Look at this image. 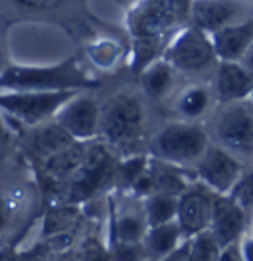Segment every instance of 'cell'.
<instances>
[{
	"mask_svg": "<svg viewBox=\"0 0 253 261\" xmlns=\"http://www.w3.org/2000/svg\"><path fill=\"white\" fill-rule=\"evenodd\" d=\"M2 91L4 93H0V109L28 125H38L49 119L52 115H58L63 105L79 93L75 89H65V91L2 89Z\"/></svg>",
	"mask_w": 253,
	"mask_h": 261,
	"instance_id": "3",
	"label": "cell"
},
{
	"mask_svg": "<svg viewBox=\"0 0 253 261\" xmlns=\"http://www.w3.org/2000/svg\"><path fill=\"white\" fill-rule=\"evenodd\" d=\"M150 174H153V182H155V192L180 196L186 190L184 178L168 164L157 163L150 168Z\"/></svg>",
	"mask_w": 253,
	"mask_h": 261,
	"instance_id": "22",
	"label": "cell"
},
{
	"mask_svg": "<svg viewBox=\"0 0 253 261\" xmlns=\"http://www.w3.org/2000/svg\"><path fill=\"white\" fill-rule=\"evenodd\" d=\"M164 60L180 71H202L218 60L210 34L198 26H186L176 34Z\"/></svg>",
	"mask_w": 253,
	"mask_h": 261,
	"instance_id": "6",
	"label": "cell"
},
{
	"mask_svg": "<svg viewBox=\"0 0 253 261\" xmlns=\"http://www.w3.org/2000/svg\"><path fill=\"white\" fill-rule=\"evenodd\" d=\"M144 236V222L139 216L127 214L117 222V240L119 244H139Z\"/></svg>",
	"mask_w": 253,
	"mask_h": 261,
	"instance_id": "26",
	"label": "cell"
},
{
	"mask_svg": "<svg viewBox=\"0 0 253 261\" xmlns=\"http://www.w3.org/2000/svg\"><path fill=\"white\" fill-rule=\"evenodd\" d=\"M4 137H6V130H4V125H2V121H0V143L4 141Z\"/></svg>",
	"mask_w": 253,
	"mask_h": 261,
	"instance_id": "35",
	"label": "cell"
},
{
	"mask_svg": "<svg viewBox=\"0 0 253 261\" xmlns=\"http://www.w3.org/2000/svg\"><path fill=\"white\" fill-rule=\"evenodd\" d=\"M172 65L166 60H155L148 67L141 71V85L146 95L153 99H160L166 95V91L172 85Z\"/></svg>",
	"mask_w": 253,
	"mask_h": 261,
	"instance_id": "18",
	"label": "cell"
},
{
	"mask_svg": "<svg viewBox=\"0 0 253 261\" xmlns=\"http://www.w3.org/2000/svg\"><path fill=\"white\" fill-rule=\"evenodd\" d=\"M220 62H241L253 46V16L210 34Z\"/></svg>",
	"mask_w": 253,
	"mask_h": 261,
	"instance_id": "12",
	"label": "cell"
},
{
	"mask_svg": "<svg viewBox=\"0 0 253 261\" xmlns=\"http://www.w3.org/2000/svg\"><path fill=\"white\" fill-rule=\"evenodd\" d=\"M22 6H28V8H52L56 6L60 0H14Z\"/></svg>",
	"mask_w": 253,
	"mask_h": 261,
	"instance_id": "29",
	"label": "cell"
},
{
	"mask_svg": "<svg viewBox=\"0 0 253 261\" xmlns=\"http://www.w3.org/2000/svg\"><path fill=\"white\" fill-rule=\"evenodd\" d=\"M113 172H115V163L111 152L101 145H95L87 148L81 168L71 176V182H73L71 186L75 194L85 198V196L95 194L99 188H103L111 180Z\"/></svg>",
	"mask_w": 253,
	"mask_h": 261,
	"instance_id": "10",
	"label": "cell"
},
{
	"mask_svg": "<svg viewBox=\"0 0 253 261\" xmlns=\"http://www.w3.org/2000/svg\"><path fill=\"white\" fill-rule=\"evenodd\" d=\"M194 26L212 34L241 20V0H192Z\"/></svg>",
	"mask_w": 253,
	"mask_h": 261,
	"instance_id": "13",
	"label": "cell"
},
{
	"mask_svg": "<svg viewBox=\"0 0 253 261\" xmlns=\"http://www.w3.org/2000/svg\"><path fill=\"white\" fill-rule=\"evenodd\" d=\"M73 143H75V139L63 129L58 121L40 127V129L34 133V137H32V148H34V152L40 154V156H44V159H49V156L62 152L63 148L71 147Z\"/></svg>",
	"mask_w": 253,
	"mask_h": 261,
	"instance_id": "16",
	"label": "cell"
},
{
	"mask_svg": "<svg viewBox=\"0 0 253 261\" xmlns=\"http://www.w3.org/2000/svg\"><path fill=\"white\" fill-rule=\"evenodd\" d=\"M99 87L78 64L67 58L56 65H10L0 71V89L16 91H65V89H93Z\"/></svg>",
	"mask_w": 253,
	"mask_h": 261,
	"instance_id": "1",
	"label": "cell"
},
{
	"mask_svg": "<svg viewBox=\"0 0 253 261\" xmlns=\"http://www.w3.org/2000/svg\"><path fill=\"white\" fill-rule=\"evenodd\" d=\"M20 261H36V259H20Z\"/></svg>",
	"mask_w": 253,
	"mask_h": 261,
	"instance_id": "36",
	"label": "cell"
},
{
	"mask_svg": "<svg viewBox=\"0 0 253 261\" xmlns=\"http://www.w3.org/2000/svg\"><path fill=\"white\" fill-rule=\"evenodd\" d=\"M220 242L210 229L200 231L188 247V261H220Z\"/></svg>",
	"mask_w": 253,
	"mask_h": 261,
	"instance_id": "23",
	"label": "cell"
},
{
	"mask_svg": "<svg viewBox=\"0 0 253 261\" xmlns=\"http://www.w3.org/2000/svg\"><path fill=\"white\" fill-rule=\"evenodd\" d=\"M182 229L178 226V222H168V224H160V226H150V231L146 233V249L148 253H153L155 257L162 259L166 255H170L178 240H180Z\"/></svg>",
	"mask_w": 253,
	"mask_h": 261,
	"instance_id": "19",
	"label": "cell"
},
{
	"mask_svg": "<svg viewBox=\"0 0 253 261\" xmlns=\"http://www.w3.org/2000/svg\"><path fill=\"white\" fill-rule=\"evenodd\" d=\"M78 220V210L71 206H60L49 210L46 216V224H44V233L46 236H60L63 231L73 226V222Z\"/></svg>",
	"mask_w": 253,
	"mask_h": 261,
	"instance_id": "25",
	"label": "cell"
},
{
	"mask_svg": "<svg viewBox=\"0 0 253 261\" xmlns=\"http://www.w3.org/2000/svg\"><path fill=\"white\" fill-rule=\"evenodd\" d=\"M216 133L220 145L234 156L253 154V101H234L225 103L218 113Z\"/></svg>",
	"mask_w": 253,
	"mask_h": 261,
	"instance_id": "5",
	"label": "cell"
},
{
	"mask_svg": "<svg viewBox=\"0 0 253 261\" xmlns=\"http://www.w3.org/2000/svg\"><path fill=\"white\" fill-rule=\"evenodd\" d=\"M162 38H135L133 42V69L142 71L158 60Z\"/></svg>",
	"mask_w": 253,
	"mask_h": 261,
	"instance_id": "24",
	"label": "cell"
},
{
	"mask_svg": "<svg viewBox=\"0 0 253 261\" xmlns=\"http://www.w3.org/2000/svg\"><path fill=\"white\" fill-rule=\"evenodd\" d=\"M73 139H93L101 133V109L93 97L75 95L69 99L56 119Z\"/></svg>",
	"mask_w": 253,
	"mask_h": 261,
	"instance_id": "9",
	"label": "cell"
},
{
	"mask_svg": "<svg viewBox=\"0 0 253 261\" xmlns=\"http://www.w3.org/2000/svg\"><path fill=\"white\" fill-rule=\"evenodd\" d=\"M241 64L245 65V67H247V69H249V71H251L253 73V46L249 49H247V54H245V56H243V60H241Z\"/></svg>",
	"mask_w": 253,
	"mask_h": 261,
	"instance_id": "33",
	"label": "cell"
},
{
	"mask_svg": "<svg viewBox=\"0 0 253 261\" xmlns=\"http://www.w3.org/2000/svg\"><path fill=\"white\" fill-rule=\"evenodd\" d=\"M119 261H137L139 259V245L137 244H119L117 247Z\"/></svg>",
	"mask_w": 253,
	"mask_h": 261,
	"instance_id": "28",
	"label": "cell"
},
{
	"mask_svg": "<svg viewBox=\"0 0 253 261\" xmlns=\"http://www.w3.org/2000/svg\"><path fill=\"white\" fill-rule=\"evenodd\" d=\"M251 97H253V95H251Z\"/></svg>",
	"mask_w": 253,
	"mask_h": 261,
	"instance_id": "37",
	"label": "cell"
},
{
	"mask_svg": "<svg viewBox=\"0 0 253 261\" xmlns=\"http://www.w3.org/2000/svg\"><path fill=\"white\" fill-rule=\"evenodd\" d=\"M196 170L206 186L216 194H230L241 176V164L237 159L218 145H208L206 152L196 163Z\"/></svg>",
	"mask_w": 253,
	"mask_h": 261,
	"instance_id": "8",
	"label": "cell"
},
{
	"mask_svg": "<svg viewBox=\"0 0 253 261\" xmlns=\"http://www.w3.org/2000/svg\"><path fill=\"white\" fill-rule=\"evenodd\" d=\"M214 196L206 188H190L178 196L176 222L186 236H196L206 231L212 224Z\"/></svg>",
	"mask_w": 253,
	"mask_h": 261,
	"instance_id": "11",
	"label": "cell"
},
{
	"mask_svg": "<svg viewBox=\"0 0 253 261\" xmlns=\"http://www.w3.org/2000/svg\"><path fill=\"white\" fill-rule=\"evenodd\" d=\"M241 255L245 261H253V240H247L243 244V249H241Z\"/></svg>",
	"mask_w": 253,
	"mask_h": 261,
	"instance_id": "32",
	"label": "cell"
},
{
	"mask_svg": "<svg viewBox=\"0 0 253 261\" xmlns=\"http://www.w3.org/2000/svg\"><path fill=\"white\" fill-rule=\"evenodd\" d=\"M142 105L139 99L131 95H121L107 103L101 111V133L111 143H133L139 139L142 129Z\"/></svg>",
	"mask_w": 253,
	"mask_h": 261,
	"instance_id": "7",
	"label": "cell"
},
{
	"mask_svg": "<svg viewBox=\"0 0 253 261\" xmlns=\"http://www.w3.org/2000/svg\"><path fill=\"white\" fill-rule=\"evenodd\" d=\"M192 10V0H139L129 14L133 38H162L180 26Z\"/></svg>",
	"mask_w": 253,
	"mask_h": 261,
	"instance_id": "2",
	"label": "cell"
},
{
	"mask_svg": "<svg viewBox=\"0 0 253 261\" xmlns=\"http://www.w3.org/2000/svg\"><path fill=\"white\" fill-rule=\"evenodd\" d=\"M220 261H245V259H243L241 251H237L236 247H227V249L221 251Z\"/></svg>",
	"mask_w": 253,
	"mask_h": 261,
	"instance_id": "30",
	"label": "cell"
},
{
	"mask_svg": "<svg viewBox=\"0 0 253 261\" xmlns=\"http://www.w3.org/2000/svg\"><path fill=\"white\" fill-rule=\"evenodd\" d=\"M178 212V196L155 192L146 202V224L148 226H160L176 220Z\"/></svg>",
	"mask_w": 253,
	"mask_h": 261,
	"instance_id": "20",
	"label": "cell"
},
{
	"mask_svg": "<svg viewBox=\"0 0 253 261\" xmlns=\"http://www.w3.org/2000/svg\"><path fill=\"white\" fill-rule=\"evenodd\" d=\"M85 154H87V150L78 143H73L71 147L63 148L62 152L46 159L47 174L56 180L71 178L81 168V164L85 161Z\"/></svg>",
	"mask_w": 253,
	"mask_h": 261,
	"instance_id": "17",
	"label": "cell"
},
{
	"mask_svg": "<svg viewBox=\"0 0 253 261\" xmlns=\"http://www.w3.org/2000/svg\"><path fill=\"white\" fill-rule=\"evenodd\" d=\"M216 95L221 103L249 99L253 95V73L241 62H220Z\"/></svg>",
	"mask_w": 253,
	"mask_h": 261,
	"instance_id": "15",
	"label": "cell"
},
{
	"mask_svg": "<svg viewBox=\"0 0 253 261\" xmlns=\"http://www.w3.org/2000/svg\"><path fill=\"white\" fill-rule=\"evenodd\" d=\"M210 101H212L210 91L206 87H202V85H194V87H188L180 95L178 111L184 115L186 119H198L200 115H204L208 111Z\"/></svg>",
	"mask_w": 253,
	"mask_h": 261,
	"instance_id": "21",
	"label": "cell"
},
{
	"mask_svg": "<svg viewBox=\"0 0 253 261\" xmlns=\"http://www.w3.org/2000/svg\"><path fill=\"white\" fill-rule=\"evenodd\" d=\"M160 261H188V247H186L184 251H176V249H174L170 255L162 257Z\"/></svg>",
	"mask_w": 253,
	"mask_h": 261,
	"instance_id": "31",
	"label": "cell"
},
{
	"mask_svg": "<svg viewBox=\"0 0 253 261\" xmlns=\"http://www.w3.org/2000/svg\"><path fill=\"white\" fill-rule=\"evenodd\" d=\"M8 222V212H6V206H4V200L0 198V229L6 226Z\"/></svg>",
	"mask_w": 253,
	"mask_h": 261,
	"instance_id": "34",
	"label": "cell"
},
{
	"mask_svg": "<svg viewBox=\"0 0 253 261\" xmlns=\"http://www.w3.org/2000/svg\"><path fill=\"white\" fill-rule=\"evenodd\" d=\"M146 170H148V168H146V159H142V156H133V159H129L127 163L121 164L119 174H121V178L125 180L129 186H133L135 180L141 178Z\"/></svg>",
	"mask_w": 253,
	"mask_h": 261,
	"instance_id": "27",
	"label": "cell"
},
{
	"mask_svg": "<svg viewBox=\"0 0 253 261\" xmlns=\"http://www.w3.org/2000/svg\"><path fill=\"white\" fill-rule=\"evenodd\" d=\"M245 224L243 210L239 208L234 198L227 194L214 196V210H212V224L210 231L216 236L220 245H230L237 240Z\"/></svg>",
	"mask_w": 253,
	"mask_h": 261,
	"instance_id": "14",
	"label": "cell"
},
{
	"mask_svg": "<svg viewBox=\"0 0 253 261\" xmlns=\"http://www.w3.org/2000/svg\"><path fill=\"white\" fill-rule=\"evenodd\" d=\"M155 148L158 156L170 164L198 163L208 148V135L196 123H172L160 129Z\"/></svg>",
	"mask_w": 253,
	"mask_h": 261,
	"instance_id": "4",
	"label": "cell"
}]
</instances>
